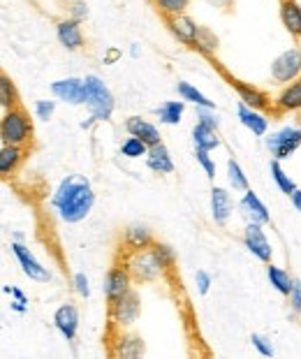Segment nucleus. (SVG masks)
I'll list each match as a JSON object with an SVG mask.
<instances>
[{"label": "nucleus", "instance_id": "nucleus-9", "mask_svg": "<svg viewBox=\"0 0 301 359\" xmlns=\"http://www.w3.org/2000/svg\"><path fill=\"white\" fill-rule=\"evenodd\" d=\"M165 24L169 28V33H172L176 40H179L181 44H185V47H192L195 49L197 44V37H199V28L195 21H192L188 14H174V17H167Z\"/></svg>", "mask_w": 301, "mask_h": 359}, {"label": "nucleus", "instance_id": "nucleus-5", "mask_svg": "<svg viewBox=\"0 0 301 359\" xmlns=\"http://www.w3.org/2000/svg\"><path fill=\"white\" fill-rule=\"evenodd\" d=\"M301 77V47L288 49L272 63V79L276 83H290Z\"/></svg>", "mask_w": 301, "mask_h": 359}, {"label": "nucleus", "instance_id": "nucleus-10", "mask_svg": "<svg viewBox=\"0 0 301 359\" xmlns=\"http://www.w3.org/2000/svg\"><path fill=\"white\" fill-rule=\"evenodd\" d=\"M112 323L119 327H130L139 316V297L135 290H130L128 294H123L119 302L109 304Z\"/></svg>", "mask_w": 301, "mask_h": 359}, {"label": "nucleus", "instance_id": "nucleus-28", "mask_svg": "<svg viewBox=\"0 0 301 359\" xmlns=\"http://www.w3.org/2000/svg\"><path fill=\"white\" fill-rule=\"evenodd\" d=\"M176 90H179V95H181V100L185 102H192V104H197V107H206V109H213V102L208 100V97L204 93H199V90L192 86V83L188 81H179L176 83Z\"/></svg>", "mask_w": 301, "mask_h": 359}, {"label": "nucleus", "instance_id": "nucleus-2", "mask_svg": "<svg viewBox=\"0 0 301 359\" xmlns=\"http://www.w3.org/2000/svg\"><path fill=\"white\" fill-rule=\"evenodd\" d=\"M0 137H3V144H17V147H23V144L30 142L33 123H30L28 114L19 104L5 111L3 121H0Z\"/></svg>", "mask_w": 301, "mask_h": 359}, {"label": "nucleus", "instance_id": "nucleus-3", "mask_svg": "<svg viewBox=\"0 0 301 359\" xmlns=\"http://www.w3.org/2000/svg\"><path fill=\"white\" fill-rule=\"evenodd\" d=\"M86 104L93 114L95 121H109L112 118V111H114V95L112 90L105 86V81L95 77V74H88L86 79Z\"/></svg>", "mask_w": 301, "mask_h": 359}, {"label": "nucleus", "instance_id": "nucleus-38", "mask_svg": "<svg viewBox=\"0 0 301 359\" xmlns=\"http://www.w3.org/2000/svg\"><path fill=\"white\" fill-rule=\"evenodd\" d=\"M53 109H56V102L53 100H37L35 102V114H37V118H42V121H49L53 116Z\"/></svg>", "mask_w": 301, "mask_h": 359}, {"label": "nucleus", "instance_id": "nucleus-13", "mask_svg": "<svg viewBox=\"0 0 301 359\" xmlns=\"http://www.w3.org/2000/svg\"><path fill=\"white\" fill-rule=\"evenodd\" d=\"M56 35H58V42L69 51L83 49V44H86V40H83V33H81V21H76L72 17L58 21Z\"/></svg>", "mask_w": 301, "mask_h": 359}, {"label": "nucleus", "instance_id": "nucleus-32", "mask_svg": "<svg viewBox=\"0 0 301 359\" xmlns=\"http://www.w3.org/2000/svg\"><path fill=\"white\" fill-rule=\"evenodd\" d=\"M149 144H146L144 140H139V137L130 135L126 142H123L121 147V156L126 158H142V156H149Z\"/></svg>", "mask_w": 301, "mask_h": 359}, {"label": "nucleus", "instance_id": "nucleus-19", "mask_svg": "<svg viewBox=\"0 0 301 359\" xmlns=\"http://www.w3.org/2000/svg\"><path fill=\"white\" fill-rule=\"evenodd\" d=\"M126 130L130 135L139 137V140H144L149 147H156V144H160V133L156 126H151L149 121L139 118V116H130L126 121Z\"/></svg>", "mask_w": 301, "mask_h": 359}, {"label": "nucleus", "instance_id": "nucleus-26", "mask_svg": "<svg viewBox=\"0 0 301 359\" xmlns=\"http://www.w3.org/2000/svg\"><path fill=\"white\" fill-rule=\"evenodd\" d=\"M267 278L278 290V292L285 294V297L292 292V285H295V278H290L288 271L281 269V266H274L272 262H269V266H267Z\"/></svg>", "mask_w": 301, "mask_h": 359}, {"label": "nucleus", "instance_id": "nucleus-44", "mask_svg": "<svg viewBox=\"0 0 301 359\" xmlns=\"http://www.w3.org/2000/svg\"><path fill=\"white\" fill-rule=\"evenodd\" d=\"M197 290H199V294H206L208 292V287H211V276H208L206 271H197Z\"/></svg>", "mask_w": 301, "mask_h": 359}, {"label": "nucleus", "instance_id": "nucleus-6", "mask_svg": "<svg viewBox=\"0 0 301 359\" xmlns=\"http://www.w3.org/2000/svg\"><path fill=\"white\" fill-rule=\"evenodd\" d=\"M301 147V130L297 128H283L281 133L267 137V149L272 151L276 160L290 158Z\"/></svg>", "mask_w": 301, "mask_h": 359}, {"label": "nucleus", "instance_id": "nucleus-33", "mask_svg": "<svg viewBox=\"0 0 301 359\" xmlns=\"http://www.w3.org/2000/svg\"><path fill=\"white\" fill-rule=\"evenodd\" d=\"M227 179H229V186L234 190H248V179H246V174L241 170V165L236 163V160H227Z\"/></svg>", "mask_w": 301, "mask_h": 359}, {"label": "nucleus", "instance_id": "nucleus-11", "mask_svg": "<svg viewBox=\"0 0 301 359\" xmlns=\"http://www.w3.org/2000/svg\"><path fill=\"white\" fill-rule=\"evenodd\" d=\"M12 253L17 255L19 259V264H21V269L23 273L30 278V280H37V283H49L51 280V273L44 269V266L37 262V257L30 253V250L23 246V243H12Z\"/></svg>", "mask_w": 301, "mask_h": 359}, {"label": "nucleus", "instance_id": "nucleus-39", "mask_svg": "<svg viewBox=\"0 0 301 359\" xmlns=\"http://www.w3.org/2000/svg\"><path fill=\"white\" fill-rule=\"evenodd\" d=\"M250 343H253L255 348H257V353H260V355H265V357H272V355H274V346L265 339V336L253 334V336H250Z\"/></svg>", "mask_w": 301, "mask_h": 359}, {"label": "nucleus", "instance_id": "nucleus-43", "mask_svg": "<svg viewBox=\"0 0 301 359\" xmlns=\"http://www.w3.org/2000/svg\"><path fill=\"white\" fill-rule=\"evenodd\" d=\"M74 290L79 292L81 297H88L91 294V287H88V278L83 273H74Z\"/></svg>", "mask_w": 301, "mask_h": 359}, {"label": "nucleus", "instance_id": "nucleus-45", "mask_svg": "<svg viewBox=\"0 0 301 359\" xmlns=\"http://www.w3.org/2000/svg\"><path fill=\"white\" fill-rule=\"evenodd\" d=\"M292 204H295V209L301 213V190H299V188H297V193L292 195Z\"/></svg>", "mask_w": 301, "mask_h": 359}, {"label": "nucleus", "instance_id": "nucleus-40", "mask_svg": "<svg viewBox=\"0 0 301 359\" xmlns=\"http://www.w3.org/2000/svg\"><path fill=\"white\" fill-rule=\"evenodd\" d=\"M197 163L204 167V172H206V177H208V179H213V177H215V165H213L211 156H208V151L197 149Z\"/></svg>", "mask_w": 301, "mask_h": 359}, {"label": "nucleus", "instance_id": "nucleus-24", "mask_svg": "<svg viewBox=\"0 0 301 359\" xmlns=\"http://www.w3.org/2000/svg\"><path fill=\"white\" fill-rule=\"evenodd\" d=\"M23 160V149L17 147V144H5L3 151H0V174L3 177H10L19 170Z\"/></svg>", "mask_w": 301, "mask_h": 359}, {"label": "nucleus", "instance_id": "nucleus-31", "mask_svg": "<svg viewBox=\"0 0 301 359\" xmlns=\"http://www.w3.org/2000/svg\"><path fill=\"white\" fill-rule=\"evenodd\" d=\"M0 104H3V109H12V107L19 104V95H17V88H14L12 79L3 74L0 77Z\"/></svg>", "mask_w": 301, "mask_h": 359}, {"label": "nucleus", "instance_id": "nucleus-22", "mask_svg": "<svg viewBox=\"0 0 301 359\" xmlns=\"http://www.w3.org/2000/svg\"><path fill=\"white\" fill-rule=\"evenodd\" d=\"M239 121L250 130L253 135H257V137H262V135H267V130H269V121L262 116V114L257 111V109H253V107H248V104H239Z\"/></svg>", "mask_w": 301, "mask_h": 359}, {"label": "nucleus", "instance_id": "nucleus-23", "mask_svg": "<svg viewBox=\"0 0 301 359\" xmlns=\"http://www.w3.org/2000/svg\"><path fill=\"white\" fill-rule=\"evenodd\" d=\"M192 142H195L197 149L204 151H213L220 147V137L215 133V128L202 123V121H197V126L192 128Z\"/></svg>", "mask_w": 301, "mask_h": 359}, {"label": "nucleus", "instance_id": "nucleus-46", "mask_svg": "<svg viewBox=\"0 0 301 359\" xmlns=\"http://www.w3.org/2000/svg\"><path fill=\"white\" fill-rule=\"evenodd\" d=\"M208 3L215 5V7H222V10H225V7H229V5H232V0H208Z\"/></svg>", "mask_w": 301, "mask_h": 359}, {"label": "nucleus", "instance_id": "nucleus-25", "mask_svg": "<svg viewBox=\"0 0 301 359\" xmlns=\"http://www.w3.org/2000/svg\"><path fill=\"white\" fill-rule=\"evenodd\" d=\"M123 241H126V246L130 250H142V248H151L153 243V236L151 232L146 230L144 225H130L126 230V236H123Z\"/></svg>", "mask_w": 301, "mask_h": 359}, {"label": "nucleus", "instance_id": "nucleus-7", "mask_svg": "<svg viewBox=\"0 0 301 359\" xmlns=\"http://www.w3.org/2000/svg\"><path fill=\"white\" fill-rule=\"evenodd\" d=\"M133 285V273L128 271V266H112L109 271H107V276H105V294H107V302L114 304V302H119L123 294H128L130 287Z\"/></svg>", "mask_w": 301, "mask_h": 359}, {"label": "nucleus", "instance_id": "nucleus-16", "mask_svg": "<svg viewBox=\"0 0 301 359\" xmlns=\"http://www.w3.org/2000/svg\"><path fill=\"white\" fill-rule=\"evenodd\" d=\"M276 114H288V111H301V77L290 81L288 86L281 90V95L274 102Z\"/></svg>", "mask_w": 301, "mask_h": 359}, {"label": "nucleus", "instance_id": "nucleus-15", "mask_svg": "<svg viewBox=\"0 0 301 359\" xmlns=\"http://www.w3.org/2000/svg\"><path fill=\"white\" fill-rule=\"evenodd\" d=\"M53 325H56V330L67 341H72L76 336V330H79V311L72 304H63V306L53 313Z\"/></svg>", "mask_w": 301, "mask_h": 359}, {"label": "nucleus", "instance_id": "nucleus-20", "mask_svg": "<svg viewBox=\"0 0 301 359\" xmlns=\"http://www.w3.org/2000/svg\"><path fill=\"white\" fill-rule=\"evenodd\" d=\"M232 209H234V204H232V197L225 188H213L211 190V213H213V220L215 223H227V218L232 216Z\"/></svg>", "mask_w": 301, "mask_h": 359}, {"label": "nucleus", "instance_id": "nucleus-8", "mask_svg": "<svg viewBox=\"0 0 301 359\" xmlns=\"http://www.w3.org/2000/svg\"><path fill=\"white\" fill-rule=\"evenodd\" d=\"M243 241H246V248L250 250V253L262 259V262H272V257H274V248H272V243H269L267 239V234L265 230H262V223H248V227H246V232H243Z\"/></svg>", "mask_w": 301, "mask_h": 359}, {"label": "nucleus", "instance_id": "nucleus-34", "mask_svg": "<svg viewBox=\"0 0 301 359\" xmlns=\"http://www.w3.org/2000/svg\"><path fill=\"white\" fill-rule=\"evenodd\" d=\"M144 353V343L137 336H130V339H121V348L116 350V355L121 357H139Z\"/></svg>", "mask_w": 301, "mask_h": 359}, {"label": "nucleus", "instance_id": "nucleus-37", "mask_svg": "<svg viewBox=\"0 0 301 359\" xmlns=\"http://www.w3.org/2000/svg\"><path fill=\"white\" fill-rule=\"evenodd\" d=\"M67 14L76 21H83L88 17V7L83 0H67Z\"/></svg>", "mask_w": 301, "mask_h": 359}, {"label": "nucleus", "instance_id": "nucleus-21", "mask_svg": "<svg viewBox=\"0 0 301 359\" xmlns=\"http://www.w3.org/2000/svg\"><path fill=\"white\" fill-rule=\"evenodd\" d=\"M146 165H149L151 170L158 172V174H172L174 172L172 156H169V151H167V147L162 142L149 149V156H146Z\"/></svg>", "mask_w": 301, "mask_h": 359}, {"label": "nucleus", "instance_id": "nucleus-18", "mask_svg": "<svg viewBox=\"0 0 301 359\" xmlns=\"http://www.w3.org/2000/svg\"><path fill=\"white\" fill-rule=\"evenodd\" d=\"M241 209L246 211V216H248L253 223H262V225H267V223H272V216H269V211H267V206L262 204V200L257 195L253 193V190H243V197H241Z\"/></svg>", "mask_w": 301, "mask_h": 359}, {"label": "nucleus", "instance_id": "nucleus-30", "mask_svg": "<svg viewBox=\"0 0 301 359\" xmlns=\"http://www.w3.org/2000/svg\"><path fill=\"white\" fill-rule=\"evenodd\" d=\"M185 100H172V102H165L158 109V116H160V121L162 123H167V126H176L181 121V116H183V104Z\"/></svg>", "mask_w": 301, "mask_h": 359}, {"label": "nucleus", "instance_id": "nucleus-36", "mask_svg": "<svg viewBox=\"0 0 301 359\" xmlns=\"http://www.w3.org/2000/svg\"><path fill=\"white\" fill-rule=\"evenodd\" d=\"M153 253L158 255V259L162 262V266H165V269H169V266L174 264V259H176L174 248L167 246V243H153Z\"/></svg>", "mask_w": 301, "mask_h": 359}, {"label": "nucleus", "instance_id": "nucleus-1", "mask_svg": "<svg viewBox=\"0 0 301 359\" xmlns=\"http://www.w3.org/2000/svg\"><path fill=\"white\" fill-rule=\"evenodd\" d=\"M51 202L65 223H79L91 213L93 204H95V195H93L91 183L86 179L72 174V177L60 181Z\"/></svg>", "mask_w": 301, "mask_h": 359}, {"label": "nucleus", "instance_id": "nucleus-41", "mask_svg": "<svg viewBox=\"0 0 301 359\" xmlns=\"http://www.w3.org/2000/svg\"><path fill=\"white\" fill-rule=\"evenodd\" d=\"M290 299V309L297 313V316H301V280L295 278V285H292V292L288 294Z\"/></svg>", "mask_w": 301, "mask_h": 359}, {"label": "nucleus", "instance_id": "nucleus-35", "mask_svg": "<svg viewBox=\"0 0 301 359\" xmlns=\"http://www.w3.org/2000/svg\"><path fill=\"white\" fill-rule=\"evenodd\" d=\"M197 51H202L204 56H211V53L218 49V37L211 35V30L202 28L199 30V37H197V44H195Z\"/></svg>", "mask_w": 301, "mask_h": 359}, {"label": "nucleus", "instance_id": "nucleus-4", "mask_svg": "<svg viewBox=\"0 0 301 359\" xmlns=\"http://www.w3.org/2000/svg\"><path fill=\"white\" fill-rule=\"evenodd\" d=\"M128 271L133 273V278L139 283H151L162 276L165 266L158 259V255L153 253V246L151 248H142V250H133V255L128 257Z\"/></svg>", "mask_w": 301, "mask_h": 359}, {"label": "nucleus", "instance_id": "nucleus-12", "mask_svg": "<svg viewBox=\"0 0 301 359\" xmlns=\"http://www.w3.org/2000/svg\"><path fill=\"white\" fill-rule=\"evenodd\" d=\"M51 93L67 104H86V83H83V79H60L51 83Z\"/></svg>", "mask_w": 301, "mask_h": 359}, {"label": "nucleus", "instance_id": "nucleus-42", "mask_svg": "<svg viewBox=\"0 0 301 359\" xmlns=\"http://www.w3.org/2000/svg\"><path fill=\"white\" fill-rule=\"evenodd\" d=\"M197 121H202V123H206V126L218 128V118H215L211 114V109H206V107H197Z\"/></svg>", "mask_w": 301, "mask_h": 359}, {"label": "nucleus", "instance_id": "nucleus-29", "mask_svg": "<svg viewBox=\"0 0 301 359\" xmlns=\"http://www.w3.org/2000/svg\"><path fill=\"white\" fill-rule=\"evenodd\" d=\"M272 177L276 181V186L281 188V193H285L288 197H292L297 193V186H295V181H292L288 174H285V170L281 167V160H272Z\"/></svg>", "mask_w": 301, "mask_h": 359}, {"label": "nucleus", "instance_id": "nucleus-17", "mask_svg": "<svg viewBox=\"0 0 301 359\" xmlns=\"http://www.w3.org/2000/svg\"><path fill=\"white\" fill-rule=\"evenodd\" d=\"M281 21L285 30L301 42V7L297 0H281Z\"/></svg>", "mask_w": 301, "mask_h": 359}, {"label": "nucleus", "instance_id": "nucleus-14", "mask_svg": "<svg viewBox=\"0 0 301 359\" xmlns=\"http://www.w3.org/2000/svg\"><path fill=\"white\" fill-rule=\"evenodd\" d=\"M229 83H232V88H236V93H239V97H241L243 104H248V107H253V109H257V111H262V109H274V104L269 102L267 93H262L260 88L248 86V83L239 81L234 77H229Z\"/></svg>", "mask_w": 301, "mask_h": 359}, {"label": "nucleus", "instance_id": "nucleus-27", "mask_svg": "<svg viewBox=\"0 0 301 359\" xmlns=\"http://www.w3.org/2000/svg\"><path fill=\"white\" fill-rule=\"evenodd\" d=\"M149 3L162 19H167V17H174V14H183L192 0H149Z\"/></svg>", "mask_w": 301, "mask_h": 359}]
</instances>
